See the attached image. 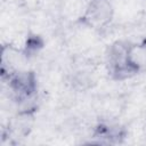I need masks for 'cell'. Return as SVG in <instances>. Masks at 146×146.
<instances>
[{"instance_id": "cell-1", "label": "cell", "mask_w": 146, "mask_h": 146, "mask_svg": "<svg viewBox=\"0 0 146 146\" xmlns=\"http://www.w3.org/2000/svg\"><path fill=\"white\" fill-rule=\"evenodd\" d=\"M113 17V7L110 0H91L86 9L84 19L91 27H103Z\"/></svg>"}, {"instance_id": "cell-2", "label": "cell", "mask_w": 146, "mask_h": 146, "mask_svg": "<svg viewBox=\"0 0 146 146\" xmlns=\"http://www.w3.org/2000/svg\"><path fill=\"white\" fill-rule=\"evenodd\" d=\"M128 63L132 72L146 67V46L129 44L128 46Z\"/></svg>"}]
</instances>
